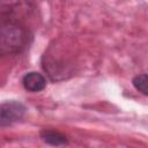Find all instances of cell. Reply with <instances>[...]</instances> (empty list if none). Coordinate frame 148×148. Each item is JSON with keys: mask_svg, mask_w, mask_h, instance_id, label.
I'll use <instances>...</instances> for the list:
<instances>
[{"mask_svg": "<svg viewBox=\"0 0 148 148\" xmlns=\"http://www.w3.org/2000/svg\"><path fill=\"white\" fill-rule=\"evenodd\" d=\"M31 40L32 34L21 20L1 14L0 53L2 56L22 53L29 47Z\"/></svg>", "mask_w": 148, "mask_h": 148, "instance_id": "cell-1", "label": "cell"}, {"mask_svg": "<svg viewBox=\"0 0 148 148\" xmlns=\"http://www.w3.org/2000/svg\"><path fill=\"white\" fill-rule=\"evenodd\" d=\"M25 113V106L17 101L3 102L0 106V125L7 126L23 118Z\"/></svg>", "mask_w": 148, "mask_h": 148, "instance_id": "cell-2", "label": "cell"}, {"mask_svg": "<svg viewBox=\"0 0 148 148\" xmlns=\"http://www.w3.org/2000/svg\"><path fill=\"white\" fill-rule=\"evenodd\" d=\"M22 84L25 90L38 92V91H42L46 87V80L38 72H29L23 75Z\"/></svg>", "mask_w": 148, "mask_h": 148, "instance_id": "cell-3", "label": "cell"}, {"mask_svg": "<svg viewBox=\"0 0 148 148\" xmlns=\"http://www.w3.org/2000/svg\"><path fill=\"white\" fill-rule=\"evenodd\" d=\"M40 138L47 145L56 146V147L67 145V142H68L66 135H64L62 133H60L58 131H54V130H43L40 132Z\"/></svg>", "mask_w": 148, "mask_h": 148, "instance_id": "cell-4", "label": "cell"}, {"mask_svg": "<svg viewBox=\"0 0 148 148\" xmlns=\"http://www.w3.org/2000/svg\"><path fill=\"white\" fill-rule=\"evenodd\" d=\"M132 83L136 90L148 96V74H140V75L134 76Z\"/></svg>", "mask_w": 148, "mask_h": 148, "instance_id": "cell-5", "label": "cell"}]
</instances>
